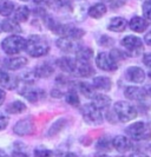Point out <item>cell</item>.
<instances>
[{"mask_svg": "<svg viewBox=\"0 0 151 157\" xmlns=\"http://www.w3.org/2000/svg\"><path fill=\"white\" fill-rule=\"evenodd\" d=\"M25 50L31 57L38 58V57L47 55L50 51V45H48V41L44 37L38 36V34H33L26 40Z\"/></svg>", "mask_w": 151, "mask_h": 157, "instance_id": "1", "label": "cell"}, {"mask_svg": "<svg viewBox=\"0 0 151 157\" xmlns=\"http://www.w3.org/2000/svg\"><path fill=\"white\" fill-rule=\"evenodd\" d=\"M127 136L134 141H149L151 140V128L146 122H136L125 129Z\"/></svg>", "mask_w": 151, "mask_h": 157, "instance_id": "2", "label": "cell"}, {"mask_svg": "<svg viewBox=\"0 0 151 157\" xmlns=\"http://www.w3.org/2000/svg\"><path fill=\"white\" fill-rule=\"evenodd\" d=\"M113 112L116 115L117 119H119L120 122H129V121H132L137 117L138 112L135 106L129 102H119L115 103L113 105Z\"/></svg>", "mask_w": 151, "mask_h": 157, "instance_id": "3", "label": "cell"}, {"mask_svg": "<svg viewBox=\"0 0 151 157\" xmlns=\"http://www.w3.org/2000/svg\"><path fill=\"white\" fill-rule=\"evenodd\" d=\"M26 47V39L19 34H13L1 41V48L7 55H17Z\"/></svg>", "mask_w": 151, "mask_h": 157, "instance_id": "4", "label": "cell"}, {"mask_svg": "<svg viewBox=\"0 0 151 157\" xmlns=\"http://www.w3.org/2000/svg\"><path fill=\"white\" fill-rule=\"evenodd\" d=\"M81 115L86 123L91 125H99L103 123V115L99 109H97L95 105L91 104H85L81 108Z\"/></svg>", "mask_w": 151, "mask_h": 157, "instance_id": "5", "label": "cell"}, {"mask_svg": "<svg viewBox=\"0 0 151 157\" xmlns=\"http://www.w3.org/2000/svg\"><path fill=\"white\" fill-rule=\"evenodd\" d=\"M122 45L131 56H139L143 52V41L136 36H126L123 38Z\"/></svg>", "mask_w": 151, "mask_h": 157, "instance_id": "6", "label": "cell"}, {"mask_svg": "<svg viewBox=\"0 0 151 157\" xmlns=\"http://www.w3.org/2000/svg\"><path fill=\"white\" fill-rule=\"evenodd\" d=\"M96 65L103 71H116L118 69V63L112 58L110 53L100 52L96 57Z\"/></svg>", "mask_w": 151, "mask_h": 157, "instance_id": "7", "label": "cell"}, {"mask_svg": "<svg viewBox=\"0 0 151 157\" xmlns=\"http://www.w3.org/2000/svg\"><path fill=\"white\" fill-rule=\"evenodd\" d=\"M89 8H90V5L88 0H76L72 5L73 18L77 21H84L89 14Z\"/></svg>", "mask_w": 151, "mask_h": 157, "instance_id": "8", "label": "cell"}, {"mask_svg": "<svg viewBox=\"0 0 151 157\" xmlns=\"http://www.w3.org/2000/svg\"><path fill=\"white\" fill-rule=\"evenodd\" d=\"M33 130H34V124H33V121L31 118H24L13 126V132L19 136L31 135Z\"/></svg>", "mask_w": 151, "mask_h": 157, "instance_id": "9", "label": "cell"}, {"mask_svg": "<svg viewBox=\"0 0 151 157\" xmlns=\"http://www.w3.org/2000/svg\"><path fill=\"white\" fill-rule=\"evenodd\" d=\"M112 147L117 150L120 154H125L127 151L134 148V144L132 142L127 138L126 136H123V135H118L116 136L113 140H112Z\"/></svg>", "mask_w": 151, "mask_h": 157, "instance_id": "10", "label": "cell"}, {"mask_svg": "<svg viewBox=\"0 0 151 157\" xmlns=\"http://www.w3.org/2000/svg\"><path fill=\"white\" fill-rule=\"evenodd\" d=\"M95 73L93 67L91 66V64L85 60H80L76 58V66H74V71L73 75L78 76V77H90Z\"/></svg>", "mask_w": 151, "mask_h": 157, "instance_id": "11", "label": "cell"}, {"mask_svg": "<svg viewBox=\"0 0 151 157\" xmlns=\"http://www.w3.org/2000/svg\"><path fill=\"white\" fill-rule=\"evenodd\" d=\"M125 77L129 82L136 83V84H141L145 80V72L142 67L138 66H130L125 71Z\"/></svg>", "mask_w": 151, "mask_h": 157, "instance_id": "12", "label": "cell"}, {"mask_svg": "<svg viewBox=\"0 0 151 157\" xmlns=\"http://www.w3.org/2000/svg\"><path fill=\"white\" fill-rule=\"evenodd\" d=\"M124 94L127 99L136 102H144L146 99V94L144 89L138 86H127L124 90Z\"/></svg>", "mask_w": 151, "mask_h": 157, "instance_id": "13", "label": "cell"}, {"mask_svg": "<svg viewBox=\"0 0 151 157\" xmlns=\"http://www.w3.org/2000/svg\"><path fill=\"white\" fill-rule=\"evenodd\" d=\"M56 43L57 46L59 47L63 52H66V53L76 52L78 50V47L80 46V45H78L76 43V40L71 39V38H67V37H60Z\"/></svg>", "mask_w": 151, "mask_h": 157, "instance_id": "14", "label": "cell"}, {"mask_svg": "<svg viewBox=\"0 0 151 157\" xmlns=\"http://www.w3.org/2000/svg\"><path fill=\"white\" fill-rule=\"evenodd\" d=\"M20 94H23L26 99H28L30 102L34 103L38 99H40L41 97H44V91L39 90V89H32L31 86H28L27 84L24 87L20 89Z\"/></svg>", "mask_w": 151, "mask_h": 157, "instance_id": "15", "label": "cell"}, {"mask_svg": "<svg viewBox=\"0 0 151 157\" xmlns=\"http://www.w3.org/2000/svg\"><path fill=\"white\" fill-rule=\"evenodd\" d=\"M27 64V59L24 57H16V58H7L4 60V66L9 71H17L23 69Z\"/></svg>", "mask_w": 151, "mask_h": 157, "instance_id": "16", "label": "cell"}, {"mask_svg": "<svg viewBox=\"0 0 151 157\" xmlns=\"http://www.w3.org/2000/svg\"><path fill=\"white\" fill-rule=\"evenodd\" d=\"M129 27L134 32L137 33H143L146 31V29L149 27V23L145 18L142 17H134L131 18V20L129 21Z\"/></svg>", "mask_w": 151, "mask_h": 157, "instance_id": "17", "label": "cell"}, {"mask_svg": "<svg viewBox=\"0 0 151 157\" xmlns=\"http://www.w3.org/2000/svg\"><path fill=\"white\" fill-rule=\"evenodd\" d=\"M127 20L122 17H115L108 24V30L112 32H123L127 27Z\"/></svg>", "mask_w": 151, "mask_h": 157, "instance_id": "18", "label": "cell"}, {"mask_svg": "<svg viewBox=\"0 0 151 157\" xmlns=\"http://www.w3.org/2000/svg\"><path fill=\"white\" fill-rule=\"evenodd\" d=\"M92 85L96 90H99V91H109L111 90L112 86V82L109 77H105V76H98L93 78L92 82Z\"/></svg>", "mask_w": 151, "mask_h": 157, "instance_id": "19", "label": "cell"}, {"mask_svg": "<svg viewBox=\"0 0 151 157\" xmlns=\"http://www.w3.org/2000/svg\"><path fill=\"white\" fill-rule=\"evenodd\" d=\"M92 104L99 110L108 109L110 106V104H111V98L104 94H96L92 97Z\"/></svg>", "mask_w": 151, "mask_h": 157, "instance_id": "20", "label": "cell"}, {"mask_svg": "<svg viewBox=\"0 0 151 157\" xmlns=\"http://www.w3.org/2000/svg\"><path fill=\"white\" fill-rule=\"evenodd\" d=\"M57 65L59 66V69L66 73H72L74 71V66H76V59L70 58V57H63L60 59L57 60Z\"/></svg>", "mask_w": 151, "mask_h": 157, "instance_id": "21", "label": "cell"}, {"mask_svg": "<svg viewBox=\"0 0 151 157\" xmlns=\"http://www.w3.org/2000/svg\"><path fill=\"white\" fill-rule=\"evenodd\" d=\"M0 84L4 87H6V89L12 90V89L18 86L19 83H18V79L11 77L9 73H7L6 71L0 70Z\"/></svg>", "mask_w": 151, "mask_h": 157, "instance_id": "22", "label": "cell"}, {"mask_svg": "<svg viewBox=\"0 0 151 157\" xmlns=\"http://www.w3.org/2000/svg\"><path fill=\"white\" fill-rule=\"evenodd\" d=\"M33 72H34L37 78H47V77H50L55 72V69H53V66L51 64L44 63L38 65Z\"/></svg>", "mask_w": 151, "mask_h": 157, "instance_id": "23", "label": "cell"}, {"mask_svg": "<svg viewBox=\"0 0 151 157\" xmlns=\"http://www.w3.org/2000/svg\"><path fill=\"white\" fill-rule=\"evenodd\" d=\"M2 26V31L7 32V33H19L21 32V29L19 26V23L16 21L14 19H6L1 23Z\"/></svg>", "mask_w": 151, "mask_h": 157, "instance_id": "24", "label": "cell"}, {"mask_svg": "<svg viewBox=\"0 0 151 157\" xmlns=\"http://www.w3.org/2000/svg\"><path fill=\"white\" fill-rule=\"evenodd\" d=\"M106 11H108L106 6L102 2H98V4H95L93 6L89 8V16L95 18V19H99L106 13Z\"/></svg>", "mask_w": 151, "mask_h": 157, "instance_id": "25", "label": "cell"}, {"mask_svg": "<svg viewBox=\"0 0 151 157\" xmlns=\"http://www.w3.org/2000/svg\"><path fill=\"white\" fill-rule=\"evenodd\" d=\"M84 34H85L84 30L78 29V27H74V26H71V25H67L66 32H65V36H64V37L71 38V39H73V40H78V39H80Z\"/></svg>", "mask_w": 151, "mask_h": 157, "instance_id": "26", "label": "cell"}, {"mask_svg": "<svg viewBox=\"0 0 151 157\" xmlns=\"http://www.w3.org/2000/svg\"><path fill=\"white\" fill-rule=\"evenodd\" d=\"M30 17V10L26 6H19L14 11V20L18 21V23H25L27 21Z\"/></svg>", "mask_w": 151, "mask_h": 157, "instance_id": "27", "label": "cell"}, {"mask_svg": "<svg viewBox=\"0 0 151 157\" xmlns=\"http://www.w3.org/2000/svg\"><path fill=\"white\" fill-rule=\"evenodd\" d=\"M14 12V4L9 0H0V14L4 17L11 16Z\"/></svg>", "mask_w": 151, "mask_h": 157, "instance_id": "28", "label": "cell"}, {"mask_svg": "<svg viewBox=\"0 0 151 157\" xmlns=\"http://www.w3.org/2000/svg\"><path fill=\"white\" fill-rule=\"evenodd\" d=\"M76 55H77V59L89 62V60L93 57V52H92L91 48H89V47H86V46H79L78 50L76 51Z\"/></svg>", "mask_w": 151, "mask_h": 157, "instance_id": "29", "label": "cell"}, {"mask_svg": "<svg viewBox=\"0 0 151 157\" xmlns=\"http://www.w3.org/2000/svg\"><path fill=\"white\" fill-rule=\"evenodd\" d=\"M78 89H79L80 92L84 94L85 97H88V98H92L96 94V89L93 87L92 84L80 82L79 84H78Z\"/></svg>", "mask_w": 151, "mask_h": 157, "instance_id": "30", "label": "cell"}, {"mask_svg": "<svg viewBox=\"0 0 151 157\" xmlns=\"http://www.w3.org/2000/svg\"><path fill=\"white\" fill-rule=\"evenodd\" d=\"M25 110H26V104L20 101H14L6 108V111L8 113H20Z\"/></svg>", "mask_w": 151, "mask_h": 157, "instance_id": "31", "label": "cell"}, {"mask_svg": "<svg viewBox=\"0 0 151 157\" xmlns=\"http://www.w3.org/2000/svg\"><path fill=\"white\" fill-rule=\"evenodd\" d=\"M65 101L67 104H70L72 106H79L80 101H79V96L77 94V92L74 90H69L66 94H65Z\"/></svg>", "mask_w": 151, "mask_h": 157, "instance_id": "32", "label": "cell"}, {"mask_svg": "<svg viewBox=\"0 0 151 157\" xmlns=\"http://www.w3.org/2000/svg\"><path fill=\"white\" fill-rule=\"evenodd\" d=\"M112 147V141H110L108 137H102L100 140H98L97 144H96V148L98 150H102V151H108L110 150Z\"/></svg>", "mask_w": 151, "mask_h": 157, "instance_id": "33", "label": "cell"}, {"mask_svg": "<svg viewBox=\"0 0 151 157\" xmlns=\"http://www.w3.org/2000/svg\"><path fill=\"white\" fill-rule=\"evenodd\" d=\"M64 124H65V119H58L57 122H55L53 123V125L50 128V130H48V136H53L55 134H57V132H59L60 131V129L64 126Z\"/></svg>", "mask_w": 151, "mask_h": 157, "instance_id": "34", "label": "cell"}, {"mask_svg": "<svg viewBox=\"0 0 151 157\" xmlns=\"http://www.w3.org/2000/svg\"><path fill=\"white\" fill-rule=\"evenodd\" d=\"M34 157H53V152L46 148H37L34 149Z\"/></svg>", "mask_w": 151, "mask_h": 157, "instance_id": "35", "label": "cell"}, {"mask_svg": "<svg viewBox=\"0 0 151 157\" xmlns=\"http://www.w3.org/2000/svg\"><path fill=\"white\" fill-rule=\"evenodd\" d=\"M143 16L146 20H151V0H145L142 6Z\"/></svg>", "mask_w": 151, "mask_h": 157, "instance_id": "36", "label": "cell"}, {"mask_svg": "<svg viewBox=\"0 0 151 157\" xmlns=\"http://www.w3.org/2000/svg\"><path fill=\"white\" fill-rule=\"evenodd\" d=\"M110 55L112 56V58H113L117 63H118L119 60H122V59H125V58H126V55H125L124 52L119 51V50H112Z\"/></svg>", "mask_w": 151, "mask_h": 157, "instance_id": "37", "label": "cell"}, {"mask_svg": "<svg viewBox=\"0 0 151 157\" xmlns=\"http://www.w3.org/2000/svg\"><path fill=\"white\" fill-rule=\"evenodd\" d=\"M8 124V117L5 113H1L0 112V131L6 129V126Z\"/></svg>", "mask_w": 151, "mask_h": 157, "instance_id": "38", "label": "cell"}, {"mask_svg": "<svg viewBox=\"0 0 151 157\" xmlns=\"http://www.w3.org/2000/svg\"><path fill=\"white\" fill-rule=\"evenodd\" d=\"M112 43H113V40L111 38H109V37H106V36H103L102 39H100V44L103 46H109V45H111Z\"/></svg>", "mask_w": 151, "mask_h": 157, "instance_id": "39", "label": "cell"}, {"mask_svg": "<svg viewBox=\"0 0 151 157\" xmlns=\"http://www.w3.org/2000/svg\"><path fill=\"white\" fill-rule=\"evenodd\" d=\"M143 63L145 66L150 67L151 69V52L150 53H145L143 57Z\"/></svg>", "mask_w": 151, "mask_h": 157, "instance_id": "40", "label": "cell"}, {"mask_svg": "<svg viewBox=\"0 0 151 157\" xmlns=\"http://www.w3.org/2000/svg\"><path fill=\"white\" fill-rule=\"evenodd\" d=\"M63 92L60 91V90H56V89H53L52 91H51V96L52 97H55V98H60V97H63Z\"/></svg>", "mask_w": 151, "mask_h": 157, "instance_id": "41", "label": "cell"}, {"mask_svg": "<svg viewBox=\"0 0 151 157\" xmlns=\"http://www.w3.org/2000/svg\"><path fill=\"white\" fill-rule=\"evenodd\" d=\"M12 157H28V155L23 152V151H14L12 154Z\"/></svg>", "mask_w": 151, "mask_h": 157, "instance_id": "42", "label": "cell"}, {"mask_svg": "<svg viewBox=\"0 0 151 157\" xmlns=\"http://www.w3.org/2000/svg\"><path fill=\"white\" fill-rule=\"evenodd\" d=\"M144 41L146 43V45L151 46V31L148 32V33L145 34V37H144Z\"/></svg>", "mask_w": 151, "mask_h": 157, "instance_id": "43", "label": "cell"}, {"mask_svg": "<svg viewBox=\"0 0 151 157\" xmlns=\"http://www.w3.org/2000/svg\"><path fill=\"white\" fill-rule=\"evenodd\" d=\"M5 99H6V92L2 89H0V105H2V103L5 102Z\"/></svg>", "mask_w": 151, "mask_h": 157, "instance_id": "44", "label": "cell"}, {"mask_svg": "<svg viewBox=\"0 0 151 157\" xmlns=\"http://www.w3.org/2000/svg\"><path fill=\"white\" fill-rule=\"evenodd\" d=\"M58 157H77L73 152H60L58 154Z\"/></svg>", "mask_w": 151, "mask_h": 157, "instance_id": "45", "label": "cell"}, {"mask_svg": "<svg viewBox=\"0 0 151 157\" xmlns=\"http://www.w3.org/2000/svg\"><path fill=\"white\" fill-rule=\"evenodd\" d=\"M130 157H150V156L145 155V154H143V152H134Z\"/></svg>", "mask_w": 151, "mask_h": 157, "instance_id": "46", "label": "cell"}, {"mask_svg": "<svg viewBox=\"0 0 151 157\" xmlns=\"http://www.w3.org/2000/svg\"><path fill=\"white\" fill-rule=\"evenodd\" d=\"M144 91H145L146 96H149L151 98V85H146V86L144 87Z\"/></svg>", "mask_w": 151, "mask_h": 157, "instance_id": "47", "label": "cell"}, {"mask_svg": "<svg viewBox=\"0 0 151 157\" xmlns=\"http://www.w3.org/2000/svg\"><path fill=\"white\" fill-rule=\"evenodd\" d=\"M0 157H8V155L5 152V151H2V150H0Z\"/></svg>", "mask_w": 151, "mask_h": 157, "instance_id": "48", "label": "cell"}, {"mask_svg": "<svg viewBox=\"0 0 151 157\" xmlns=\"http://www.w3.org/2000/svg\"><path fill=\"white\" fill-rule=\"evenodd\" d=\"M96 157H109L108 155H104V154H99V155H97Z\"/></svg>", "mask_w": 151, "mask_h": 157, "instance_id": "49", "label": "cell"}, {"mask_svg": "<svg viewBox=\"0 0 151 157\" xmlns=\"http://www.w3.org/2000/svg\"><path fill=\"white\" fill-rule=\"evenodd\" d=\"M148 116H149V119H150V122H151V109L149 110V112H148Z\"/></svg>", "mask_w": 151, "mask_h": 157, "instance_id": "50", "label": "cell"}, {"mask_svg": "<svg viewBox=\"0 0 151 157\" xmlns=\"http://www.w3.org/2000/svg\"><path fill=\"white\" fill-rule=\"evenodd\" d=\"M0 32H2V26H1V23H0Z\"/></svg>", "mask_w": 151, "mask_h": 157, "instance_id": "51", "label": "cell"}, {"mask_svg": "<svg viewBox=\"0 0 151 157\" xmlns=\"http://www.w3.org/2000/svg\"><path fill=\"white\" fill-rule=\"evenodd\" d=\"M148 76H149V78L151 79V71H150V72H149V73H148Z\"/></svg>", "mask_w": 151, "mask_h": 157, "instance_id": "52", "label": "cell"}, {"mask_svg": "<svg viewBox=\"0 0 151 157\" xmlns=\"http://www.w3.org/2000/svg\"><path fill=\"white\" fill-rule=\"evenodd\" d=\"M21 1H28V0H21Z\"/></svg>", "mask_w": 151, "mask_h": 157, "instance_id": "53", "label": "cell"}, {"mask_svg": "<svg viewBox=\"0 0 151 157\" xmlns=\"http://www.w3.org/2000/svg\"><path fill=\"white\" fill-rule=\"evenodd\" d=\"M119 157H125V156H119Z\"/></svg>", "mask_w": 151, "mask_h": 157, "instance_id": "54", "label": "cell"}]
</instances>
